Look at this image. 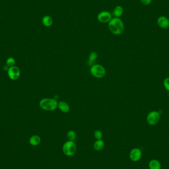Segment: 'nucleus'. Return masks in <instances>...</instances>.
<instances>
[{"label": "nucleus", "instance_id": "obj_1", "mask_svg": "<svg viewBox=\"0 0 169 169\" xmlns=\"http://www.w3.org/2000/svg\"><path fill=\"white\" fill-rule=\"evenodd\" d=\"M108 28L111 33L115 35L121 34L124 30V25L123 21L119 18H112L108 23Z\"/></svg>", "mask_w": 169, "mask_h": 169}, {"label": "nucleus", "instance_id": "obj_2", "mask_svg": "<svg viewBox=\"0 0 169 169\" xmlns=\"http://www.w3.org/2000/svg\"><path fill=\"white\" fill-rule=\"evenodd\" d=\"M58 102L54 98H45L40 101L39 105L42 109L46 111H53L58 107Z\"/></svg>", "mask_w": 169, "mask_h": 169}, {"label": "nucleus", "instance_id": "obj_3", "mask_svg": "<svg viewBox=\"0 0 169 169\" xmlns=\"http://www.w3.org/2000/svg\"><path fill=\"white\" fill-rule=\"evenodd\" d=\"M64 154L68 156L74 155L77 150V146L73 141H68L64 144L62 147Z\"/></svg>", "mask_w": 169, "mask_h": 169}, {"label": "nucleus", "instance_id": "obj_4", "mask_svg": "<svg viewBox=\"0 0 169 169\" xmlns=\"http://www.w3.org/2000/svg\"><path fill=\"white\" fill-rule=\"evenodd\" d=\"M90 72L93 77L96 78H102L105 76L106 70L103 66L100 64L92 65L90 69Z\"/></svg>", "mask_w": 169, "mask_h": 169}, {"label": "nucleus", "instance_id": "obj_5", "mask_svg": "<svg viewBox=\"0 0 169 169\" xmlns=\"http://www.w3.org/2000/svg\"><path fill=\"white\" fill-rule=\"evenodd\" d=\"M160 119L159 113L157 111H152L148 114L147 117V121L150 125H155L158 123Z\"/></svg>", "mask_w": 169, "mask_h": 169}, {"label": "nucleus", "instance_id": "obj_6", "mask_svg": "<svg viewBox=\"0 0 169 169\" xmlns=\"http://www.w3.org/2000/svg\"><path fill=\"white\" fill-rule=\"evenodd\" d=\"M129 157L132 161H138L142 157L141 150L139 148H133L130 151V154H129Z\"/></svg>", "mask_w": 169, "mask_h": 169}, {"label": "nucleus", "instance_id": "obj_7", "mask_svg": "<svg viewBox=\"0 0 169 169\" xmlns=\"http://www.w3.org/2000/svg\"><path fill=\"white\" fill-rule=\"evenodd\" d=\"M20 71L19 68L15 66L10 67L8 70V75L12 80H15L19 78Z\"/></svg>", "mask_w": 169, "mask_h": 169}, {"label": "nucleus", "instance_id": "obj_8", "mask_svg": "<svg viewBox=\"0 0 169 169\" xmlns=\"http://www.w3.org/2000/svg\"><path fill=\"white\" fill-rule=\"evenodd\" d=\"M112 19L111 13L107 11H103L98 15V19L101 23H107Z\"/></svg>", "mask_w": 169, "mask_h": 169}, {"label": "nucleus", "instance_id": "obj_9", "mask_svg": "<svg viewBox=\"0 0 169 169\" xmlns=\"http://www.w3.org/2000/svg\"><path fill=\"white\" fill-rule=\"evenodd\" d=\"M157 24L160 28L167 29L169 27V19L166 16H159L157 19Z\"/></svg>", "mask_w": 169, "mask_h": 169}, {"label": "nucleus", "instance_id": "obj_10", "mask_svg": "<svg viewBox=\"0 0 169 169\" xmlns=\"http://www.w3.org/2000/svg\"><path fill=\"white\" fill-rule=\"evenodd\" d=\"M58 107L61 111L63 113H68L70 111V106L68 103L64 101L58 102Z\"/></svg>", "mask_w": 169, "mask_h": 169}, {"label": "nucleus", "instance_id": "obj_11", "mask_svg": "<svg viewBox=\"0 0 169 169\" xmlns=\"http://www.w3.org/2000/svg\"><path fill=\"white\" fill-rule=\"evenodd\" d=\"M149 169H161V164L158 160L156 159H153L150 161L149 162Z\"/></svg>", "mask_w": 169, "mask_h": 169}, {"label": "nucleus", "instance_id": "obj_12", "mask_svg": "<svg viewBox=\"0 0 169 169\" xmlns=\"http://www.w3.org/2000/svg\"><path fill=\"white\" fill-rule=\"evenodd\" d=\"M41 139L38 135H34L30 138L29 143L32 146H37L40 144Z\"/></svg>", "mask_w": 169, "mask_h": 169}, {"label": "nucleus", "instance_id": "obj_13", "mask_svg": "<svg viewBox=\"0 0 169 169\" xmlns=\"http://www.w3.org/2000/svg\"><path fill=\"white\" fill-rule=\"evenodd\" d=\"M104 147V142L101 139L97 140L93 144V148L96 151H101Z\"/></svg>", "mask_w": 169, "mask_h": 169}, {"label": "nucleus", "instance_id": "obj_14", "mask_svg": "<svg viewBox=\"0 0 169 169\" xmlns=\"http://www.w3.org/2000/svg\"><path fill=\"white\" fill-rule=\"evenodd\" d=\"M42 23L45 26L50 27L52 24L53 20L50 16L46 15L42 19Z\"/></svg>", "mask_w": 169, "mask_h": 169}, {"label": "nucleus", "instance_id": "obj_15", "mask_svg": "<svg viewBox=\"0 0 169 169\" xmlns=\"http://www.w3.org/2000/svg\"><path fill=\"white\" fill-rule=\"evenodd\" d=\"M123 12L124 10L121 6H116L114 9V15L116 17L119 18L123 15Z\"/></svg>", "mask_w": 169, "mask_h": 169}, {"label": "nucleus", "instance_id": "obj_16", "mask_svg": "<svg viewBox=\"0 0 169 169\" xmlns=\"http://www.w3.org/2000/svg\"><path fill=\"white\" fill-rule=\"evenodd\" d=\"M67 136L69 141H73L75 139L76 133L74 130H70L67 132Z\"/></svg>", "mask_w": 169, "mask_h": 169}, {"label": "nucleus", "instance_id": "obj_17", "mask_svg": "<svg viewBox=\"0 0 169 169\" xmlns=\"http://www.w3.org/2000/svg\"><path fill=\"white\" fill-rule=\"evenodd\" d=\"M98 57V53L95 52H90L89 56V61L93 62L97 59Z\"/></svg>", "mask_w": 169, "mask_h": 169}, {"label": "nucleus", "instance_id": "obj_18", "mask_svg": "<svg viewBox=\"0 0 169 169\" xmlns=\"http://www.w3.org/2000/svg\"><path fill=\"white\" fill-rule=\"evenodd\" d=\"M102 136H103L101 130H96L94 132V136H95V138L97 140L101 139Z\"/></svg>", "mask_w": 169, "mask_h": 169}, {"label": "nucleus", "instance_id": "obj_19", "mask_svg": "<svg viewBox=\"0 0 169 169\" xmlns=\"http://www.w3.org/2000/svg\"><path fill=\"white\" fill-rule=\"evenodd\" d=\"M15 63V59L12 58H9L6 61V64L8 66L12 67L14 66Z\"/></svg>", "mask_w": 169, "mask_h": 169}, {"label": "nucleus", "instance_id": "obj_20", "mask_svg": "<svg viewBox=\"0 0 169 169\" xmlns=\"http://www.w3.org/2000/svg\"><path fill=\"white\" fill-rule=\"evenodd\" d=\"M164 85L165 89L169 92V78H167L165 79L164 81Z\"/></svg>", "mask_w": 169, "mask_h": 169}, {"label": "nucleus", "instance_id": "obj_21", "mask_svg": "<svg viewBox=\"0 0 169 169\" xmlns=\"http://www.w3.org/2000/svg\"><path fill=\"white\" fill-rule=\"evenodd\" d=\"M141 1L142 3V4L145 5V6H148L151 4V2H152V0H141Z\"/></svg>", "mask_w": 169, "mask_h": 169}, {"label": "nucleus", "instance_id": "obj_22", "mask_svg": "<svg viewBox=\"0 0 169 169\" xmlns=\"http://www.w3.org/2000/svg\"><path fill=\"white\" fill-rule=\"evenodd\" d=\"M4 70H6V71H8L9 69L8 66H5L4 67Z\"/></svg>", "mask_w": 169, "mask_h": 169}, {"label": "nucleus", "instance_id": "obj_23", "mask_svg": "<svg viewBox=\"0 0 169 169\" xmlns=\"http://www.w3.org/2000/svg\"></svg>", "mask_w": 169, "mask_h": 169}]
</instances>
